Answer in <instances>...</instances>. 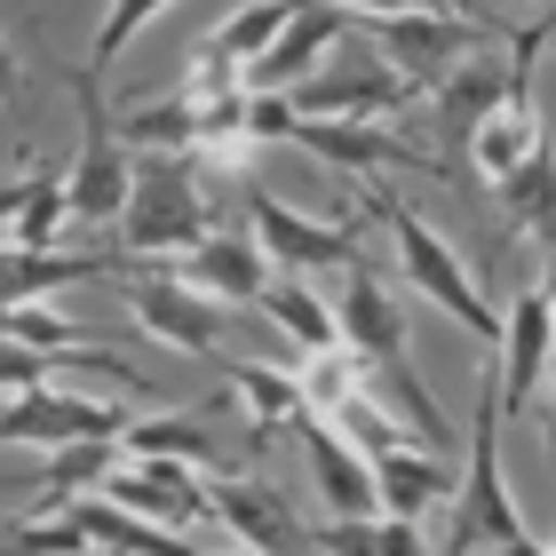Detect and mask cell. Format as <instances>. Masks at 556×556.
Returning <instances> with one entry per match:
<instances>
[{
    "label": "cell",
    "mask_w": 556,
    "mask_h": 556,
    "mask_svg": "<svg viewBox=\"0 0 556 556\" xmlns=\"http://www.w3.org/2000/svg\"><path fill=\"white\" fill-rule=\"evenodd\" d=\"M493 199H501V215H509L517 231H533L541 247H556V151H548V136L533 143V160H525L509 184H493Z\"/></svg>",
    "instance_id": "cell-22"
},
{
    "label": "cell",
    "mask_w": 556,
    "mask_h": 556,
    "mask_svg": "<svg viewBox=\"0 0 556 556\" xmlns=\"http://www.w3.org/2000/svg\"><path fill=\"white\" fill-rule=\"evenodd\" d=\"M247 215H255V247H263V263H278V278L358 263V223H318V215L287 207V199H270L263 184H247Z\"/></svg>",
    "instance_id": "cell-7"
},
{
    "label": "cell",
    "mask_w": 556,
    "mask_h": 556,
    "mask_svg": "<svg viewBox=\"0 0 556 556\" xmlns=\"http://www.w3.org/2000/svg\"><path fill=\"white\" fill-rule=\"evenodd\" d=\"M184 287H199V294H215V302H263V287H270V263H263V247L255 239H231V231H207L184 255Z\"/></svg>",
    "instance_id": "cell-16"
},
{
    "label": "cell",
    "mask_w": 556,
    "mask_h": 556,
    "mask_svg": "<svg viewBox=\"0 0 556 556\" xmlns=\"http://www.w3.org/2000/svg\"><path fill=\"white\" fill-rule=\"evenodd\" d=\"M128 429V414L104 406V397L88 390H24L16 406H0V445H88V438H119Z\"/></svg>",
    "instance_id": "cell-8"
},
{
    "label": "cell",
    "mask_w": 556,
    "mask_h": 556,
    "mask_svg": "<svg viewBox=\"0 0 556 556\" xmlns=\"http://www.w3.org/2000/svg\"><path fill=\"white\" fill-rule=\"evenodd\" d=\"M64 175H33V199H24L16 215V247H33V255H56V231H64Z\"/></svg>",
    "instance_id": "cell-30"
},
{
    "label": "cell",
    "mask_w": 556,
    "mask_h": 556,
    "mask_svg": "<svg viewBox=\"0 0 556 556\" xmlns=\"http://www.w3.org/2000/svg\"><path fill=\"white\" fill-rule=\"evenodd\" d=\"M160 9H175V0H112V9H104V24H96V48H88V80H104V72L119 64V56H128V48H136V33H143V24L151 16H160Z\"/></svg>",
    "instance_id": "cell-29"
},
{
    "label": "cell",
    "mask_w": 556,
    "mask_h": 556,
    "mask_svg": "<svg viewBox=\"0 0 556 556\" xmlns=\"http://www.w3.org/2000/svg\"><path fill=\"white\" fill-rule=\"evenodd\" d=\"M374 493H382V517H429V509H445L453 493H462V469H445V453H429V445H397L374 462Z\"/></svg>",
    "instance_id": "cell-14"
},
{
    "label": "cell",
    "mask_w": 556,
    "mask_h": 556,
    "mask_svg": "<svg viewBox=\"0 0 556 556\" xmlns=\"http://www.w3.org/2000/svg\"><path fill=\"white\" fill-rule=\"evenodd\" d=\"M501 556H556V548H541L533 533H525V541H509V548H501Z\"/></svg>",
    "instance_id": "cell-37"
},
{
    "label": "cell",
    "mask_w": 556,
    "mask_h": 556,
    "mask_svg": "<svg viewBox=\"0 0 556 556\" xmlns=\"http://www.w3.org/2000/svg\"><path fill=\"white\" fill-rule=\"evenodd\" d=\"M104 469H119V438H88V445H56V462L40 469V485L56 501H80L88 485H104Z\"/></svg>",
    "instance_id": "cell-28"
},
{
    "label": "cell",
    "mask_w": 556,
    "mask_h": 556,
    "mask_svg": "<svg viewBox=\"0 0 556 556\" xmlns=\"http://www.w3.org/2000/svg\"><path fill=\"white\" fill-rule=\"evenodd\" d=\"M119 453H136V462H184V469H199V477L231 469V462H223V445H215V429H207V421H191V414L128 421V429H119Z\"/></svg>",
    "instance_id": "cell-20"
},
{
    "label": "cell",
    "mask_w": 556,
    "mask_h": 556,
    "mask_svg": "<svg viewBox=\"0 0 556 556\" xmlns=\"http://www.w3.org/2000/svg\"><path fill=\"white\" fill-rule=\"evenodd\" d=\"M207 509L231 525L255 556H302V548H311L302 517L287 509V493L263 485V477H215V485H207Z\"/></svg>",
    "instance_id": "cell-12"
},
{
    "label": "cell",
    "mask_w": 556,
    "mask_h": 556,
    "mask_svg": "<svg viewBox=\"0 0 556 556\" xmlns=\"http://www.w3.org/2000/svg\"><path fill=\"white\" fill-rule=\"evenodd\" d=\"M64 509L80 517V533L104 548V556H207L199 541L160 533V525H143L136 509H119V501H104V493H80V501H64Z\"/></svg>",
    "instance_id": "cell-18"
},
{
    "label": "cell",
    "mask_w": 556,
    "mask_h": 556,
    "mask_svg": "<svg viewBox=\"0 0 556 556\" xmlns=\"http://www.w3.org/2000/svg\"><path fill=\"white\" fill-rule=\"evenodd\" d=\"M64 80H72L80 119H88V143H80V160H72V175H64V215L72 223H119V215H128V191H136V160L112 136L104 88H96L80 64H64Z\"/></svg>",
    "instance_id": "cell-3"
},
{
    "label": "cell",
    "mask_w": 556,
    "mask_h": 556,
    "mask_svg": "<svg viewBox=\"0 0 556 556\" xmlns=\"http://www.w3.org/2000/svg\"><path fill=\"white\" fill-rule=\"evenodd\" d=\"M0 556H96V541L80 533V517H16L0 525Z\"/></svg>",
    "instance_id": "cell-26"
},
{
    "label": "cell",
    "mask_w": 556,
    "mask_h": 556,
    "mask_svg": "<svg viewBox=\"0 0 556 556\" xmlns=\"http://www.w3.org/2000/svg\"><path fill=\"white\" fill-rule=\"evenodd\" d=\"M541 33H548V48H556V9H548V16H541Z\"/></svg>",
    "instance_id": "cell-40"
},
{
    "label": "cell",
    "mask_w": 556,
    "mask_h": 556,
    "mask_svg": "<svg viewBox=\"0 0 556 556\" xmlns=\"http://www.w3.org/2000/svg\"><path fill=\"white\" fill-rule=\"evenodd\" d=\"M326 9H350V16H397L406 0H326Z\"/></svg>",
    "instance_id": "cell-36"
},
{
    "label": "cell",
    "mask_w": 556,
    "mask_h": 556,
    "mask_svg": "<svg viewBox=\"0 0 556 556\" xmlns=\"http://www.w3.org/2000/svg\"><path fill=\"white\" fill-rule=\"evenodd\" d=\"M366 374H374V366H366L350 342L311 350V366H302V406H311V414H334L342 397H358V390H366Z\"/></svg>",
    "instance_id": "cell-25"
},
{
    "label": "cell",
    "mask_w": 556,
    "mask_h": 556,
    "mask_svg": "<svg viewBox=\"0 0 556 556\" xmlns=\"http://www.w3.org/2000/svg\"><path fill=\"white\" fill-rule=\"evenodd\" d=\"M311 548H326V556H382V541H374V517H334V525H318Z\"/></svg>",
    "instance_id": "cell-32"
},
{
    "label": "cell",
    "mask_w": 556,
    "mask_h": 556,
    "mask_svg": "<svg viewBox=\"0 0 556 556\" xmlns=\"http://www.w3.org/2000/svg\"><path fill=\"white\" fill-rule=\"evenodd\" d=\"M453 533H469V548H509L525 541V517L509 485H501V390L485 374V397H477V438H469V477L453 493Z\"/></svg>",
    "instance_id": "cell-4"
},
{
    "label": "cell",
    "mask_w": 556,
    "mask_h": 556,
    "mask_svg": "<svg viewBox=\"0 0 556 556\" xmlns=\"http://www.w3.org/2000/svg\"><path fill=\"white\" fill-rule=\"evenodd\" d=\"M215 366H223V382H231L247 397V414H255V453L278 438V429H294L302 414V374H278V366H255V358H223L215 350Z\"/></svg>",
    "instance_id": "cell-21"
},
{
    "label": "cell",
    "mask_w": 556,
    "mask_h": 556,
    "mask_svg": "<svg viewBox=\"0 0 556 556\" xmlns=\"http://www.w3.org/2000/svg\"><path fill=\"white\" fill-rule=\"evenodd\" d=\"M358 33L382 40L390 72H397L414 96H429V88H438L445 72L477 48L485 24H469V16H453V9H397V16H358Z\"/></svg>",
    "instance_id": "cell-5"
},
{
    "label": "cell",
    "mask_w": 556,
    "mask_h": 556,
    "mask_svg": "<svg viewBox=\"0 0 556 556\" xmlns=\"http://www.w3.org/2000/svg\"><path fill=\"white\" fill-rule=\"evenodd\" d=\"M247 143H294V104L278 88H247Z\"/></svg>",
    "instance_id": "cell-31"
},
{
    "label": "cell",
    "mask_w": 556,
    "mask_h": 556,
    "mask_svg": "<svg viewBox=\"0 0 556 556\" xmlns=\"http://www.w3.org/2000/svg\"><path fill=\"white\" fill-rule=\"evenodd\" d=\"M342 33H358V16H350V9L302 0V9H294V24L278 33V48H270V56H263L255 72H247V88H302V80L318 72V56H326V48H334Z\"/></svg>",
    "instance_id": "cell-13"
},
{
    "label": "cell",
    "mask_w": 556,
    "mask_h": 556,
    "mask_svg": "<svg viewBox=\"0 0 556 556\" xmlns=\"http://www.w3.org/2000/svg\"><path fill=\"white\" fill-rule=\"evenodd\" d=\"M438 556H477V548H469V533H445V548H438Z\"/></svg>",
    "instance_id": "cell-39"
},
{
    "label": "cell",
    "mask_w": 556,
    "mask_h": 556,
    "mask_svg": "<svg viewBox=\"0 0 556 556\" xmlns=\"http://www.w3.org/2000/svg\"><path fill=\"white\" fill-rule=\"evenodd\" d=\"M358 191H366V215H382V223H390V239H397V263H406V278H414V287H421L429 302H438L445 318H462L469 334L493 350V342H501V311H493L485 294H477L469 263L453 255V247H445L438 231H429V223H421V215H414L397 191H382V175H374V184H358Z\"/></svg>",
    "instance_id": "cell-2"
},
{
    "label": "cell",
    "mask_w": 556,
    "mask_h": 556,
    "mask_svg": "<svg viewBox=\"0 0 556 556\" xmlns=\"http://www.w3.org/2000/svg\"><path fill=\"white\" fill-rule=\"evenodd\" d=\"M112 287L128 294V311H136V318H143L160 342L191 350V358H215V350H223V311H231V302H215V294L184 287V278H175V270H160V263L119 270Z\"/></svg>",
    "instance_id": "cell-6"
},
{
    "label": "cell",
    "mask_w": 556,
    "mask_h": 556,
    "mask_svg": "<svg viewBox=\"0 0 556 556\" xmlns=\"http://www.w3.org/2000/svg\"><path fill=\"white\" fill-rule=\"evenodd\" d=\"M294 151H318V160H326V167H342L350 184H374V175H390V167L453 175L445 160H429V151H406L397 136H382L374 119H294Z\"/></svg>",
    "instance_id": "cell-10"
},
{
    "label": "cell",
    "mask_w": 556,
    "mask_h": 556,
    "mask_svg": "<svg viewBox=\"0 0 556 556\" xmlns=\"http://www.w3.org/2000/svg\"><path fill=\"white\" fill-rule=\"evenodd\" d=\"M429 96H438V136L462 151V143L477 136V119H485L501 96H509V56H477V48H469V56L453 64Z\"/></svg>",
    "instance_id": "cell-17"
},
{
    "label": "cell",
    "mask_w": 556,
    "mask_h": 556,
    "mask_svg": "<svg viewBox=\"0 0 556 556\" xmlns=\"http://www.w3.org/2000/svg\"><path fill=\"white\" fill-rule=\"evenodd\" d=\"M501 366H493V390H501V414H533V390L548 382L556 366V311L541 287H525L509 302V318H501Z\"/></svg>",
    "instance_id": "cell-9"
},
{
    "label": "cell",
    "mask_w": 556,
    "mask_h": 556,
    "mask_svg": "<svg viewBox=\"0 0 556 556\" xmlns=\"http://www.w3.org/2000/svg\"><path fill=\"white\" fill-rule=\"evenodd\" d=\"M207 231H215V215H207V199H199L191 160L184 151H151L136 167L128 215H119V255L128 263H167V255H191Z\"/></svg>",
    "instance_id": "cell-1"
},
{
    "label": "cell",
    "mask_w": 556,
    "mask_h": 556,
    "mask_svg": "<svg viewBox=\"0 0 556 556\" xmlns=\"http://www.w3.org/2000/svg\"><path fill=\"white\" fill-rule=\"evenodd\" d=\"M294 104V119H390V112H406L421 104V96L397 80V72H374V80H302V88H278Z\"/></svg>",
    "instance_id": "cell-15"
},
{
    "label": "cell",
    "mask_w": 556,
    "mask_h": 556,
    "mask_svg": "<svg viewBox=\"0 0 556 556\" xmlns=\"http://www.w3.org/2000/svg\"><path fill=\"white\" fill-rule=\"evenodd\" d=\"M541 294H548V311H556V247H548V270H541Z\"/></svg>",
    "instance_id": "cell-38"
},
{
    "label": "cell",
    "mask_w": 556,
    "mask_h": 556,
    "mask_svg": "<svg viewBox=\"0 0 556 556\" xmlns=\"http://www.w3.org/2000/svg\"><path fill=\"white\" fill-rule=\"evenodd\" d=\"M326 421H334L342 438H350V445L366 453V462H382V453H397V445H406V421H390V406H382V397H374V390L342 397V406L326 414Z\"/></svg>",
    "instance_id": "cell-27"
},
{
    "label": "cell",
    "mask_w": 556,
    "mask_h": 556,
    "mask_svg": "<svg viewBox=\"0 0 556 556\" xmlns=\"http://www.w3.org/2000/svg\"><path fill=\"white\" fill-rule=\"evenodd\" d=\"M104 501H119V509H136L143 525H160V533H191V525H207V485H199V469L184 462H136L104 477Z\"/></svg>",
    "instance_id": "cell-11"
},
{
    "label": "cell",
    "mask_w": 556,
    "mask_h": 556,
    "mask_svg": "<svg viewBox=\"0 0 556 556\" xmlns=\"http://www.w3.org/2000/svg\"><path fill=\"white\" fill-rule=\"evenodd\" d=\"M112 136H119V143H143V151H191V143H199V104L167 88L160 104L119 112V119H112Z\"/></svg>",
    "instance_id": "cell-24"
},
{
    "label": "cell",
    "mask_w": 556,
    "mask_h": 556,
    "mask_svg": "<svg viewBox=\"0 0 556 556\" xmlns=\"http://www.w3.org/2000/svg\"><path fill=\"white\" fill-rule=\"evenodd\" d=\"M48 382V350H24V342H0V390H40Z\"/></svg>",
    "instance_id": "cell-33"
},
{
    "label": "cell",
    "mask_w": 556,
    "mask_h": 556,
    "mask_svg": "<svg viewBox=\"0 0 556 556\" xmlns=\"http://www.w3.org/2000/svg\"><path fill=\"white\" fill-rule=\"evenodd\" d=\"M128 255H33V247H0V302H40L48 287H80V278H119Z\"/></svg>",
    "instance_id": "cell-19"
},
{
    "label": "cell",
    "mask_w": 556,
    "mask_h": 556,
    "mask_svg": "<svg viewBox=\"0 0 556 556\" xmlns=\"http://www.w3.org/2000/svg\"><path fill=\"white\" fill-rule=\"evenodd\" d=\"M263 311H270L278 334L302 342V350H334V342H342V318L326 311V302L302 287V278H270V287H263Z\"/></svg>",
    "instance_id": "cell-23"
},
{
    "label": "cell",
    "mask_w": 556,
    "mask_h": 556,
    "mask_svg": "<svg viewBox=\"0 0 556 556\" xmlns=\"http://www.w3.org/2000/svg\"><path fill=\"white\" fill-rule=\"evenodd\" d=\"M0 112H16V119H24V64L9 56V40H0Z\"/></svg>",
    "instance_id": "cell-35"
},
{
    "label": "cell",
    "mask_w": 556,
    "mask_h": 556,
    "mask_svg": "<svg viewBox=\"0 0 556 556\" xmlns=\"http://www.w3.org/2000/svg\"><path fill=\"white\" fill-rule=\"evenodd\" d=\"M374 541H382V556H429L414 517H374Z\"/></svg>",
    "instance_id": "cell-34"
}]
</instances>
